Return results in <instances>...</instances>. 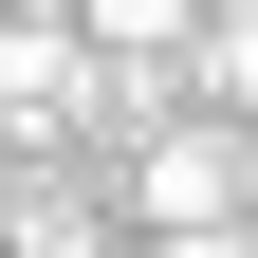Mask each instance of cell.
<instances>
[{"label":"cell","instance_id":"3","mask_svg":"<svg viewBox=\"0 0 258 258\" xmlns=\"http://www.w3.org/2000/svg\"><path fill=\"white\" fill-rule=\"evenodd\" d=\"M184 92L258 129V0H203V37H184Z\"/></svg>","mask_w":258,"mask_h":258},{"label":"cell","instance_id":"2","mask_svg":"<svg viewBox=\"0 0 258 258\" xmlns=\"http://www.w3.org/2000/svg\"><path fill=\"white\" fill-rule=\"evenodd\" d=\"M74 111H92V37L0 0V129H74Z\"/></svg>","mask_w":258,"mask_h":258},{"label":"cell","instance_id":"4","mask_svg":"<svg viewBox=\"0 0 258 258\" xmlns=\"http://www.w3.org/2000/svg\"><path fill=\"white\" fill-rule=\"evenodd\" d=\"M148 258H258V221H148Z\"/></svg>","mask_w":258,"mask_h":258},{"label":"cell","instance_id":"1","mask_svg":"<svg viewBox=\"0 0 258 258\" xmlns=\"http://www.w3.org/2000/svg\"><path fill=\"white\" fill-rule=\"evenodd\" d=\"M258 203V129L240 111H148L129 129V240L148 221H240Z\"/></svg>","mask_w":258,"mask_h":258}]
</instances>
